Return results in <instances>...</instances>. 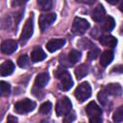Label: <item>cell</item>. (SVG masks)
<instances>
[{
    "label": "cell",
    "instance_id": "cell-34",
    "mask_svg": "<svg viewBox=\"0 0 123 123\" xmlns=\"http://www.w3.org/2000/svg\"><path fill=\"white\" fill-rule=\"evenodd\" d=\"M16 121H17L16 117H13L12 115H9L8 116V122H16Z\"/></svg>",
    "mask_w": 123,
    "mask_h": 123
},
{
    "label": "cell",
    "instance_id": "cell-11",
    "mask_svg": "<svg viewBox=\"0 0 123 123\" xmlns=\"http://www.w3.org/2000/svg\"><path fill=\"white\" fill-rule=\"evenodd\" d=\"M65 44V40L62 38H55L51 39L46 43V49L49 52H55L59 49H61Z\"/></svg>",
    "mask_w": 123,
    "mask_h": 123
},
{
    "label": "cell",
    "instance_id": "cell-30",
    "mask_svg": "<svg viewBox=\"0 0 123 123\" xmlns=\"http://www.w3.org/2000/svg\"><path fill=\"white\" fill-rule=\"evenodd\" d=\"M111 73L122 74L123 73V64H117V65L113 66L112 69H111Z\"/></svg>",
    "mask_w": 123,
    "mask_h": 123
},
{
    "label": "cell",
    "instance_id": "cell-22",
    "mask_svg": "<svg viewBox=\"0 0 123 123\" xmlns=\"http://www.w3.org/2000/svg\"><path fill=\"white\" fill-rule=\"evenodd\" d=\"M81 53L79 52V51H77V50H71L70 51V53L68 54V60H69V62H70V63L71 64H74V63H76L77 62H79L80 61V59H81Z\"/></svg>",
    "mask_w": 123,
    "mask_h": 123
},
{
    "label": "cell",
    "instance_id": "cell-12",
    "mask_svg": "<svg viewBox=\"0 0 123 123\" xmlns=\"http://www.w3.org/2000/svg\"><path fill=\"white\" fill-rule=\"evenodd\" d=\"M106 17V11L102 5H98L91 12V18L95 22H101Z\"/></svg>",
    "mask_w": 123,
    "mask_h": 123
},
{
    "label": "cell",
    "instance_id": "cell-33",
    "mask_svg": "<svg viewBox=\"0 0 123 123\" xmlns=\"http://www.w3.org/2000/svg\"><path fill=\"white\" fill-rule=\"evenodd\" d=\"M79 3H83V4H86V5H91L95 2V0H75Z\"/></svg>",
    "mask_w": 123,
    "mask_h": 123
},
{
    "label": "cell",
    "instance_id": "cell-21",
    "mask_svg": "<svg viewBox=\"0 0 123 123\" xmlns=\"http://www.w3.org/2000/svg\"><path fill=\"white\" fill-rule=\"evenodd\" d=\"M37 2L42 11H50L53 7V0H37Z\"/></svg>",
    "mask_w": 123,
    "mask_h": 123
},
{
    "label": "cell",
    "instance_id": "cell-5",
    "mask_svg": "<svg viewBox=\"0 0 123 123\" xmlns=\"http://www.w3.org/2000/svg\"><path fill=\"white\" fill-rule=\"evenodd\" d=\"M33 33H34V22H33V16H31L27 19V21L25 22L24 27L22 29V32H21V35L19 37L20 43L21 44L26 43L28 41V39L32 37Z\"/></svg>",
    "mask_w": 123,
    "mask_h": 123
},
{
    "label": "cell",
    "instance_id": "cell-27",
    "mask_svg": "<svg viewBox=\"0 0 123 123\" xmlns=\"http://www.w3.org/2000/svg\"><path fill=\"white\" fill-rule=\"evenodd\" d=\"M97 98L102 106H106L108 104V96H107V93L105 92V90L99 91L97 94Z\"/></svg>",
    "mask_w": 123,
    "mask_h": 123
},
{
    "label": "cell",
    "instance_id": "cell-4",
    "mask_svg": "<svg viewBox=\"0 0 123 123\" xmlns=\"http://www.w3.org/2000/svg\"><path fill=\"white\" fill-rule=\"evenodd\" d=\"M74 95L79 102H84L88 99L91 95V86L87 82L82 83L77 86L74 91Z\"/></svg>",
    "mask_w": 123,
    "mask_h": 123
},
{
    "label": "cell",
    "instance_id": "cell-23",
    "mask_svg": "<svg viewBox=\"0 0 123 123\" xmlns=\"http://www.w3.org/2000/svg\"><path fill=\"white\" fill-rule=\"evenodd\" d=\"M112 120L114 122H121V121H123V106L118 107L114 111L113 115H112Z\"/></svg>",
    "mask_w": 123,
    "mask_h": 123
},
{
    "label": "cell",
    "instance_id": "cell-7",
    "mask_svg": "<svg viewBox=\"0 0 123 123\" xmlns=\"http://www.w3.org/2000/svg\"><path fill=\"white\" fill-rule=\"evenodd\" d=\"M60 79V84H59V87L62 90H69L72 86H73V80L69 74V72H67L66 70L62 74V76L59 78Z\"/></svg>",
    "mask_w": 123,
    "mask_h": 123
},
{
    "label": "cell",
    "instance_id": "cell-37",
    "mask_svg": "<svg viewBox=\"0 0 123 123\" xmlns=\"http://www.w3.org/2000/svg\"><path fill=\"white\" fill-rule=\"evenodd\" d=\"M120 34L121 35H123V24L121 25V27H120Z\"/></svg>",
    "mask_w": 123,
    "mask_h": 123
},
{
    "label": "cell",
    "instance_id": "cell-31",
    "mask_svg": "<svg viewBox=\"0 0 123 123\" xmlns=\"http://www.w3.org/2000/svg\"><path fill=\"white\" fill-rule=\"evenodd\" d=\"M29 0H12V7H18V6H22L25 3H27Z\"/></svg>",
    "mask_w": 123,
    "mask_h": 123
},
{
    "label": "cell",
    "instance_id": "cell-32",
    "mask_svg": "<svg viewBox=\"0 0 123 123\" xmlns=\"http://www.w3.org/2000/svg\"><path fill=\"white\" fill-rule=\"evenodd\" d=\"M64 71H65V69H64L63 67H61V66H60V67H58V68L56 69V71H55V76H56V78H57V79H59Z\"/></svg>",
    "mask_w": 123,
    "mask_h": 123
},
{
    "label": "cell",
    "instance_id": "cell-24",
    "mask_svg": "<svg viewBox=\"0 0 123 123\" xmlns=\"http://www.w3.org/2000/svg\"><path fill=\"white\" fill-rule=\"evenodd\" d=\"M17 64L21 68H26L30 64V60L27 55H21L17 60Z\"/></svg>",
    "mask_w": 123,
    "mask_h": 123
},
{
    "label": "cell",
    "instance_id": "cell-26",
    "mask_svg": "<svg viewBox=\"0 0 123 123\" xmlns=\"http://www.w3.org/2000/svg\"><path fill=\"white\" fill-rule=\"evenodd\" d=\"M52 110V104L49 101H46L42 103L39 107V112L42 114H48Z\"/></svg>",
    "mask_w": 123,
    "mask_h": 123
},
{
    "label": "cell",
    "instance_id": "cell-28",
    "mask_svg": "<svg viewBox=\"0 0 123 123\" xmlns=\"http://www.w3.org/2000/svg\"><path fill=\"white\" fill-rule=\"evenodd\" d=\"M99 54H100V50L97 47H93L87 53V60L88 61H93V60H95L99 56Z\"/></svg>",
    "mask_w": 123,
    "mask_h": 123
},
{
    "label": "cell",
    "instance_id": "cell-15",
    "mask_svg": "<svg viewBox=\"0 0 123 123\" xmlns=\"http://www.w3.org/2000/svg\"><path fill=\"white\" fill-rule=\"evenodd\" d=\"M100 43L103 46H107V47H115L117 44V39L111 36V35H103L100 38Z\"/></svg>",
    "mask_w": 123,
    "mask_h": 123
},
{
    "label": "cell",
    "instance_id": "cell-36",
    "mask_svg": "<svg viewBox=\"0 0 123 123\" xmlns=\"http://www.w3.org/2000/svg\"><path fill=\"white\" fill-rule=\"evenodd\" d=\"M118 8H119V10L123 12V0H122V1H121V3L119 4V7H118Z\"/></svg>",
    "mask_w": 123,
    "mask_h": 123
},
{
    "label": "cell",
    "instance_id": "cell-2",
    "mask_svg": "<svg viewBox=\"0 0 123 123\" xmlns=\"http://www.w3.org/2000/svg\"><path fill=\"white\" fill-rule=\"evenodd\" d=\"M36 108V102L31 99H23L21 101H18L14 104V111L19 114L28 113L32 111H34Z\"/></svg>",
    "mask_w": 123,
    "mask_h": 123
},
{
    "label": "cell",
    "instance_id": "cell-29",
    "mask_svg": "<svg viewBox=\"0 0 123 123\" xmlns=\"http://www.w3.org/2000/svg\"><path fill=\"white\" fill-rule=\"evenodd\" d=\"M75 118H76V116H75V113L74 112H69V113H67L66 115H65V117H64V119H63V122H71V121H73V120H75Z\"/></svg>",
    "mask_w": 123,
    "mask_h": 123
},
{
    "label": "cell",
    "instance_id": "cell-1",
    "mask_svg": "<svg viewBox=\"0 0 123 123\" xmlns=\"http://www.w3.org/2000/svg\"><path fill=\"white\" fill-rule=\"evenodd\" d=\"M86 112L87 116L89 117V122L90 123H99L102 122V110L101 108L94 102L91 101L89 102L86 107Z\"/></svg>",
    "mask_w": 123,
    "mask_h": 123
},
{
    "label": "cell",
    "instance_id": "cell-8",
    "mask_svg": "<svg viewBox=\"0 0 123 123\" xmlns=\"http://www.w3.org/2000/svg\"><path fill=\"white\" fill-rule=\"evenodd\" d=\"M56 20V14L55 13H47V14H41L38 20L39 28L41 32H44L54 21Z\"/></svg>",
    "mask_w": 123,
    "mask_h": 123
},
{
    "label": "cell",
    "instance_id": "cell-16",
    "mask_svg": "<svg viewBox=\"0 0 123 123\" xmlns=\"http://www.w3.org/2000/svg\"><path fill=\"white\" fill-rule=\"evenodd\" d=\"M46 58V54L45 52L40 48V47H36L32 53H31V61L33 62H38L43 61Z\"/></svg>",
    "mask_w": 123,
    "mask_h": 123
},
{
    "label": "cell",
    "instance_id": "cell-9",
    "mask_svg": "<svg viewBox=\"0 0 123 123\" xmlns=\"http://www.w3.org/2000/svg\"><path fill=\"white\" fill-rule=\"evenodd\" d=\"M17 49V42L12 39L4 40L1 44V52L6 55H10L13 53Z\"/></svg>",
    "mask_w": 123,
    "mask_h": 123
},
{
    "label": "cell",
    "instance_id": "cell-18",
    "mask_svg": "<svg viewBox=\"0 0 123 123\" xmlns=\"http://www.w3.org/2000/svg\"><path fill=\"white\" fill-rule=\"evenodd\" d=\"M115 26V21L111 16H106L102 21H101V29L106 32L111 31Z\"/></svg>",
    "mask_w": 123,
    "mask_h": 123
},
{
    "label": "cell",
    "instance_id": "cell-17",
    "mask_svg": "<svg viewBox=\"0 0 123 123\" xmlns=\"http://www.w3.org/2000/svg\"><path fill=\"white\" fill-rule=\"evenodd\" d=\"M48 81H49V75L46 72L39 73L35 79V86L37 88H42L47 85Z\"/></svg>",
    "mask_w": 123,
    "mask_h": 123
},
{
    "label": "cell",
    "instance_id": "cell-3",
    "mask_svg": "<svg viewBox=\"0 0 123 123\" xmlns=\"http://www.w3.org/2000/svg\"><path fill=\"white\" fill-rule=\"evenodd\" d=\"M72 103L70 99L66 96L62 97L56 104V113L58 116H65L71 111Z\"/></svg>",
    "mask_w": 123,
    "mask_h": 123
},
{
    "label": "cell",
    "instance_id": "cell-13",
    "mask_svg": "<svg viewBox=\"0 0 123 123\" xmlns=\"http://www.w3.org/2000/svg\"><path fill=\"white\" fill-rule=\"evenodd\" d=\"M114 54L112 50H105L101 55H100V64L104 67L108 66L113 60Z\"/></svg>",
    "mask_w": 123,
    "mask_h": 123
},
{
    "label": "cell",
    "instance_id": "cell-10",
    "mask_svg": "<svg viewBox=\"0 0 123 123\" xmlns=\"http://www.w3.org/2000/svg\"><path fill=\"white\" fill-rule=\"evenodd\" d=\"M104 90L108 95H111V96H120L122 94V92H123L121 86L119 84H117V83L108 84L104 87Z\"/></svg>",
    "mask_w": 123,
    "mask_h": 123
},
{
    "label": "cell",
    "instance_id": "cell-20",
    "mask_svg": "<svg viewBox=\"0 0 123 123\" xmlns=\"http://www.w3.org/2000/svg\"><path fill=\"white\" fill-rule=\"evenodd\" d=\"M77 44H78V46L80 47V48H82L83 50H86V49H89V48H93V43H92V41H90L88 38H81V39H79L78 40V42H77Z\"/></svg>",
    "mask_w": 123,
    "mask_h": 123
},
{
    "label": "cell",
    "instance_id": "cell-6",
    "mask_svg": "<svg viewBox=\"0 0 123 123\" xmlns=\"http://www.w3.org/2000/svg\"><path fill=\"white\" fill-rule=\"evenodd\" d=\"M89 28V23L81 17H76L72 24V32L75 35H83Z\"/></svg>",
    "mask_w": 123,
    "mask_h": 123
},
{
    "label": "cell",
    "instance_id": "cell-35",
    "mask_svg": "<svg viewBox=\"0 0 123 123\" xmlns=\"http://www.w3.org/2000/svg\"><path fill=\"white\" fill-rule=\"evenodd\" d=\"M106 1L111 5H115V4H117L119 2V0H106Z\"/></svg>",
    "mask_w": 123,
    "mask_h": 123
},
{
    "label": "cell",
    "instance_id": "cell-19",
    "mask_svg": "<svg viewBox=\"0 0 123 123\" xmlns=\"http://www.w3.org/2000/svg\"><path fill=\"white\" fill-rule=\"evenodd\" d=\"M88 71H89V69H88L87 64L83 63V64H80L79 66H77V68L75 69V75L78 80H81L88 74Z\"/></svg>",
    "mask_w": 123,
    "mask_h": 123
},
{
    "label": "cell",
    "instance_id": "cell-25",
    "mask_svg": "<svg viewBox=\"0 0 123 123\" xmlns=\"http://www.w3.org/2000/svg\"><path fill=\"white\" fill-rule=\"evenodd\" d=\"M0 86H1V94L2 96H8L11 92V86L9 83L5 81L0 82Z\"/></svg>",
    "mask_w": 123,
    "mask_h": 123
},
{
    "label": "cell",
    "instance_id": "cell-14",
    "mask_svg": "<svg viewBox=\"0 0 123 123\" xmlns=\"http://www.w3.org/2000/svg\"><path fill=\"white\" fill-rule=\"evenodd\" d=\"M14 71V64L12 61H6L0 65V75L2 77L11 75Z\"/></svg>",
    "mask_w": 123,
    "mask_h": 123
}]
</instances>
